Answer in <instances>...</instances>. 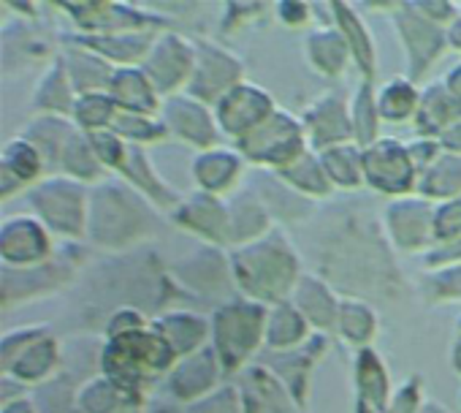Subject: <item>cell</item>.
<instances>
[{
  "instance_id": "obj_37",
  "label": "cell",
  "mask_w": 461,
  "mask_h": 413,
  "mask_svg": "<svg viewBox=\"0 0 461 413\" xmlns=\"http://www.w3.org/2000/svg\"><path fill=\"white\" fill-rule=\"evenodd\" d=\"M133 399H139V394L125 391L122 386H117L114 381H109L104 375L79 391L77 408L82 413H125V410H131V405H136Z\"/></svg>"
},
{
  "instance_id": "obj_35",
  "label": "cell",
  "mask_w": 461,
  "mask_h": 413,
  "mask_svg": "<svg viewBox=\"0 0 461 413\" xmlns=\"http://www.w3.org/2000/svg\"><path fill=\"white\" fill-rule=\"evenodd\" d=\"M323 348H329L326 335H312L310 351H304V345L296 348V351H288L283 356V370L275 372L285 383V389L294 394V399L299 405H304V399H307V378H310V370H312V364H315V359H318V353Z\"/></svg>"
},
{
  "instance_id": "obj_52",
  "label": "cell",
  "mask_w": 461,
  "mask_h": 413,
  "mask_svg": "<svg viewBox=\"0 0 461 413\" xmlns=\"http://www.w3.org/2000/svg\"><path fill=\"white\" fill-rule=\"evenodd\" d=\"M445 87L450 90V96H453L456 101H461V66H456V69L447 74V79H445Z\"/></svg>"
},
{
  "instance_id": "obj_36",
  "label": "cell",
  "mask_w": 461,
  "mask_h": 413,
  "mask_svg": "<svg viewBox=\"0 0 461 413\" xmlns=\"http://www.w3.org/2000/svg\"><path fill=\"white\" fill-rule=\"evenodd\" d=\"M377 313L375 307H369L366 302L361 299H342L339 305V324H337V332L345 343L356 345L358 351L361 348H369V343L375 340L377 335Z\"/></svg>"
},
{
  "instance_id": "obj_33",
  "label": "cell",
  "mask_w": 461,
  "mask_h": 413,
  "mask_svg": "<svg viewBox=\"0 0 461 413\" xmlns=\"http://www.w3.org/2000/svg\"><path fill=\"white\" fill-rule=\"evenodd\" d=\"M307 58L312 63L315 71L326 74V77H342V71L348 69L350 60V50L345 36L337 28L329 31H312L307 39Z\"/></svg>"
},
{
  "instance_id": "obj_43",
  "label": "cell",
  "mask_w": 461,
  "mask_h": 413,
  "mask_svg": "<svg viewBox=\"0 0 461 413\" xmlns=\"http://www.w3.org/2000/svg\"><path fill=\"white\" fill-rule=\"evenodd\" d=\"M353 136L358 147H372L377 142V128H380V112H377V96L372 90V82H361L356 101H353Z\"/></svg>"
},
{
  "instance_id": "obj_53",
  "label": "cell",
  "mask_w": 461,
  "mask_h": 413,
  "mask_svg": "<svg viewBox=\"0 0 461 413\" xmlns=\"http://www.w3.org/2000/svg\"><path fill=\"white\" fill-rule=\"evenodd\" d=\"M4 413H36V408H33V399H12V402H6L4 405Z\"/></svg>"
},
{
  "instance_id": "obj_17",
  "label": "cell",
  "mask_w": 461,
  "mask_h": 413,
  "mask_svg": "<svg viewBox=\"0 0 461 413\" xmlns=\"http://www.w3.org/2000/svg\"><path fill=\"white\" fill-rule=\"evenodd\" d=\"M302 123L307 131V142H312L318 152L356 142L353 117L348 115V104L339 96H326L318 104H312L304 112Z\"/></svg>"
},
{
  "instance_id": "obj_45",
  "label": "cell",
  "mask_w": 461,
  "mask_h": 413,
  "mask_svg": "<svg viewBox=\"0 0 461 413\" xmlns=\"http://www.w3.org/2000/svg\"><path fill=\"white\" fill-rule=\"evenodd\" d=\"M112 131L125 142H160L168 136V125L163 120L147 115H131V112H117Z\"/></svg>"
},
{
  "instance_id": "obj_25",
  "label": "cell",
  "mask_w": 461,
  "mask_h": 413,
  "mask_svg": "<svg viewBox=\"0 0 461 413\" xmlns=\"http://www.w3.org/2000/svg\"><path fill=\"white\" fill-rule=\"evenodd\" d=\"M152 329L166 340V345L176 353V359L201 351L209 337V324L193 313H168L163 318H155Z\"/></svg>"
},
{
  "instance_id": "obj_57",
  "label": "cell",
  "mask_w": 461,
  "mask_h": 413,
  "mask_svg": "<svg viewBox=\"0 0 461 413\" xmlns=\"http://www.w3.org/2000/svg\"><path fill=\"white\" fill-rule=\"evenodd\" d=\"M458 335H461V321H458Z\"/></svg>"
},
{
  "instance_id": "obj_34",
  "label": "cell",
  "mask_w": 461,
  "mask_h": 413,
  "mask_svg": "<svg viewBox=\"0 0 461 413\" xmlns=\"http://www.w3.org/2000/svg\"><path fill=\"white\" fill-rule=\"evenodd\" d=\"M318 158H321L323 171H326V177L331 179L334 188L353 190V188H361L366 182L364 179V152L358 150L356 142L323 150Z\"/></svg>"
},
{
  "instance_id": "obj_21",
  "label": "cell",
  "mask_w": 461,
  "mask_h": 413,
  "mask_svg": "<svg viewBox=\"0 0 461 413\" xmlns=\"http://www.w3.org/2000/svg\"><path fill=\"white\" fill-rule=\"evenodd\" d=\"M294 305L307 318V324L315 326L318 332H337L342 299H337L334 291L321 278L302 275V280L294 291Z\"/></svg>"
},
{
  "instance_id": "obj_8",
  "label": "cell",
  "mask_w": 461,
  "mask_h": 413,
  "mask_svg": "<svg viewBox=\"0 0 461 413\" xmlns=\"http://www.w3.org/2000/svg\"><path fill=\"white\" fill-rule=\"evenodd\" d=\"M364 179L383 193H410L418 179V166L410 147H404L399 139H377L364 150Z\"/></svg>"
},
{
  "instance_id": "obj_7",
  "label": "cell",
  "mask_w": 461,
  "mask_h": 413,
  "mask_svg": "<svg viewBox=\"0 0 461 413\" xmlns=\"http://www.w3.org/2000/svg\"><path fill=\"white\" fill-rule=\"evenodd\" d=\"M58 343L44 326H25L23 340L17 332L4 337V375L20 383H41L58 367Z\"/></svg>"
},
{
  "instance_id": "obj_22",
  "label": "cell",
  "mask_w": 461,
  "mask_h": 413,
  "mask_svg": "<svg viewBox=\"0 0 461 413\" xmlns=\"http://www.w3.org/2000/svg\"><path fill=\"white\" fill-rule=\"evenodd\" d=\"M109 96L117 104L120 112H131V115H147L152 117L160 109L158 101V90L152 87V82L147 79L144 69H117L109 85Z\"/></svg>"
},
{
  "instance_id": "obj_48",
  "label": "cell",
  "mask_w": 461,
  "mask_h": 413,
  "mask_svg": "<svg viewBox=\"0 0 461 413\" xmlns=\"http://www.w3.org/2000/svg\"><path fill=\"white\" fill-rule=\"evenodd\" d=\"M423 378L420 375H410L391 397L388 410L385 413H420L423 408Z\"/></svg>"
},
{
  "instance_id": "obj_14",
  "label": "cell",
  "mask_w": 461,
  "mask_h": 413,
  "mask_svg": "<svg viewBox=\"0 0 461 413\" xmlns=\"http://www.w3.org/2000/svg\"><path fill=\"white\" fill-rule=\"evenodd\" d=\"M174 221L190 232L198 234L201 240L212 245H230V213L228 204H222L220 196L212 193H195L185 204H179L174 210Z\"/></svg>"
},
{
  "instance_id": "obj_31",
  "label": "cell",
  "mask_w": 461,
  "mask_h": 413,
  "mask_svg": "<svg viewBox=\"0 0 461 413\" xmlns=\"http://www.w3.org/2000/svg\"><path fill=\"white\" fill-rule=\"evenodd\" d=\"M77 98L79 96H74V85H71L68 71H66V63L60 58V60L52 63V69L47 71V77L39 82L33 106L39 112H44L47 117H63V115H74Z\"/></svg>"
},
{
  "instance_id": "obj_38",
  "label": "cell",
  "mask_w": 461,
  "mask_h": 413,
  "mask_svg": "<svg viewBox=\"0 0 461 413\" xmlns=\"http://www.w3.org/2000/svg\"><path fill=\"white\" fill-rule=\"evenodd\" d=\"M420 193L426 198L450 201L461 196V158L453 152L439 155L423 174H420Z\"/></svg>"
},
{
  "instance_id": "obj_30",
  "label": "cell",
  "mask_w": 461,
  "mask_h": 413,
  "mask_svg": "<svg viewBox=\"0 0 461 413\" xmlns=\"http://www.w3.org/2000/svg\"><path fill=\"white\" fill-rule=\"evenodd\" d=\"M304 343H310V324L299 313L296 305L280 302L269 307V321H267V345L275 351H296Z\"/></svg>"
},
{
  "instance_id": "obj_39",
  "label": "cell",
  "mask_w": 461,
  "mask_h": 413,
  "mask_svg": "<svg viewBox=\"0 0 461 413\" xmlns=\"http://www.w3.org/2000/svg\"><path fill=\"white\" fill-rule=\"evenodd\" d=\"M420 98L423 96L415 90L410 79H391L377 93V112L383 120H391V123H404L410 117L415 120L420 109Z\"/></svg>"
},
{
  "instance_id": "obj_26",
  "label": "cell",
  "mask_w": 461,
  "mask_h": 413,
  "mask_svg": "<svg viewBox=\"0 0 461 413\" xmlns=\"http://www.w3.org/2000/svg\"><path fill=\"white\" fill-rule=\"evenodd\" d=\"M230 213V245H250L272 232L269 210L253 193H242L234 204H228Z\"/></svg>"
},
{
  "instance_id": "obj_15",
  "label": "cell",
  "mask_w": 461,
  "mask_h": 413,
  "mask_svg": "<svg viewBox=\"0 0 461 413\" xmlns=\"http://www.w3.org/2000/svg\"><path fill=\"white\" fill-rule=\"evenodd\" d=\"M396 28H399V39H402L407 58H410V82H415L442 55L445 33L437 28V23L426 20L415 9L412 12H396Z\"/></svg>"
},
{
  "instance_id": "obj_13",
  "label": "cell",
  "mask_w": 461,
  "mask_h": 413,
  "mask_svg": "<svg viewBox=\"0 0 461 413\" xmlns=\"http://www.w3.org/2000/svg\"><path fill=\"white\" fill-rule=\"evenodd\" d=\"M52 253V237L47 226L36 218L17 216L0 229V256L9 267L33 270L41 267Z\"/></svg>"
},
{
  "instance_id": "obj_24",
  "label": "cell",
  "mask_w": 461,
  "mask_h": 413,
  "mask_svg": "<svg viewBox=\"0 0 461 413\" xmlns=\"http://www.w3.org/2000/svg\"><path fill=\"white\" fill-rule=\"evenodd\" d=\"M356 386H358V405L375 410V413H385L388 402H391V378L388 370L383 364V359L377 356V351L372 348H361L356 356Z\"/></svg>"
},
{
  "instance_id": "obj_46",
  "label": "cell",
  "mask_w": 461,
  "mask_h": 413,
  "mask_svg": "<svg viewBox=\"0 0 461 413\" xmlns=\"http://www.w3.org/2000/svg\"><path fill=\"white\" fill-rule=\"evenodd\" d=\"M187 413H245L242 391H240V386L217 389L209 397H203L198 402H190L187 405Z\"/></svg>"
},
{
  "instance_id": "obj_28",
  "label": "cell",
  "mask_w": 461,
  "mask_h": 413,
  "mask_svg": "<svg viewBox=\"0 0 461 413\" xmlns=\"http://www.w3.org/2000/svg\"><path fill=\"white\" fill-rule=\"evenodd\" d=\"M331 9H334V20H337V31L348 41L350 58L361 69L364 82H372L375 79V71H377V58H375V41H372V36L366 33V28L358 20V14L353 12V6H348V4H331Z\"/></svg>"
},
{
  "instance_id": "obj_3",
  "label": "cell",
  "mask_w": 461,
  "mask_h": 413,
  "mask_svg": "<svg viewBox=\"0 0 461 413\" xmlns=\"http://www.w3.org/2000/svg\"><path fill=\"white\" fill-rule=\"evenodd\" d=\"M269 307L253 299H230L212 318V348L222 372L242 370L267 343Z\"/></svg>"
},
{
  "instance_id": "obj_19",
  "label": "cell",
  "mask_w": 461,
  "mask_h": 413,
  "mask_svg": "<svg viewBox=\"0 0 461 413\" xmlns=\"http://www.w3.org/2000/svg\"><path fill=\"white\" fill-rule=\"evenodd\" d=\"M220 359L214 348H201L185 359L176 362V367L168 372V391L179 402H198L212 394L217 375H220Z\"/></svg>"
},
{
  "instance_id": "obj_10",
  "label": "cell",
  "mask_w": 461,
  "mask_h": 413,
  "mask_svg": "<svg viewBox=\"0 0 461 413\" xmlns=\"http://www.w3.org/2000/svg\"><path fill=\"white\" fill-rule=\"evenodd\" d=\"M275 112H277V106H275V101H272V96L267 90L242 82L240 87H234L228 96H222L217 101L214 120H217V128L225 136L242 142L256 128H261Z\"/></svg>"
},
{
  "instance_id": "obj_16",
  "label": "cell",
  "mask_w": 461,
  "mask_h": 413,
  "mask_svg": "<svg viewBox=\"0 0 461 413\" xmlns=\"http://www.w3.org/2000/svg\"><path fill=\"white\" fill-rule=\"evenodd\" d=\"M163 123L168 125V133L179 136L187 144H195L201 150L217 147V120L206 112L201 101L193 96H171L163 104Z\"/></svg>"
},
{
  "instance_id": "obj_54",
  "label": "cell",
  "mask_w": 461,
  "mask_h": 413,
  "mask_svg": "<svg viewBox=\"0 0 461 413\" xmlns=\"http://www.w3.org/2000/svg\"><path fill=\"white\" fill-rule=\"evenodd\" d=\"M450 367L461 375V335L453 340V348H450Z\"/></svg>"
},
{
  "instance_id": "obj_18",
  "label": "cell",
  "mask_w": 461,
  "mask_h": 413,
  "mask_svg": "<svg viewBox=\"0 0 461 413\" xmlns=\"http://www.w3.org/2000/svg\"><path fill=\"white\" fill-rule=\"evenodd\" d=\"M245 413H299V402L275 375L272 367L253 364L242 372L240 381Z\"/></svg>"
},
{
  "instance_id": "obj_42",
  "label": "cell",
  "mask_w": 461,
  "mask_h": 413,
  "mask_svg": "<svg viewBox=\"0 0 461 413\" xmlns=\"http://www.w3.org/2000/svg\"><path fill=\"white\" fill-rule=\"evenodd\" d=\"M179 264L187 267V270H198V275H190V278L179 280L190 291H212V289L222 286L225 272H230V270H225V259L217 253V248H203V251L182 259Z\"/></svg>"
},
{
  "instance_id": "obj_50",
  "label": "cell",
  "mask_w": 461,
  "mask_h": 413,
  "mask_svg": "<svg viewBox=\"0 0 461 413\" xmlns=\"http://www.w3.org/2000/svg\"><path fill=\"white\" fill-rule=\"evenodd\" d=\"M280 20L291 28H299L310 20V6L307 4H280Z\"/></svg>"
},
{
  "instance_id": "obj_41",
  "label": "cell",
  "mask_w": 461,
  "mask_h": 413,
  "mask_svg": "<svg viewBox=\"0 0 461 413\" xmlns=\"http://www.w3.org/2000/svg\"><path fill=\"white\" fill-rule=\"evenodd\" d=\"M280 174V179H285L291 188H296L299 193H304V196H312V198H323V196H329L331 190H334V185H331V179L326 177V171H323V163H321V158H315V155H302L296 163H291L288 169H283V171H277Z\"/></svg>"
},
{
  "instance_id": "obj_47",
  "label": "cell",
  "mask_w": 461,
  "mask_h": 413,
  "mask_svg": "<svg viewBox=\"0 0 461 413\" xmlns=\"http://www.w3.org/2000/svg\"><path fill=\"white\" fill-rule=\"evenodd\" d=\"M461 237V196L442 201L434 210V245H445Z\"/></svg>"
},
{
  "instance_id": "obj_5",
  "label": "cell",
  "mask_w": 461,
  "mask_h": 413,
  "mask_svg": "<svg viewBox=\"0 0 461 413\" xmlns=\"http://www.w3.org/2000/svg\"><path fill=\"white\" fill-rule=\"evenodd\" d=\"M31 204L41 224L63 237H85L87 234V216H90V196L87 188L71 177H55L33 185Z\"/></svg>"
},
{
  "instance_id": "obj_29",
  "label": "cell",
  "mask_w": 461,
  "mask_h": 413,
  "mask_svg": "<svg viewBox=\"0 0 461 413\" xmlns=\"http://www.w3.org/2000/svg\"><path fill=\"white\" fill-rule=\"evenodd\" d=\"M461 120V101H456L450 96V90L445 85H431L423 98H420V109L415 115V125L420 136H442L450 125H456Z\"/></svg>"
},
{
  "instance_id": "obj_12",
  "label": "cell",
  "mask_w": 461,
  "mask_h": 413,
  "mask_svg": "<svg viewBox=\"0 0 461 413\" xmlns=\"http://www.w3.org/2000/svg\"><path fill=\"white\" fill-rule=\"evenodd\" d=\"M434 210L426 198H399L388 204L385 229L399 251L415 253L434 245Z\"/></svg>"
},
{
  "instance_id": "obj_51",
  "label": "cell",
  "mask_w": 461,
  "mask_h": 413,
  "mask_svg": "<svg viewBox=\"0 0 461 413\" xmlns=\"http://www.w3.org/2000/svg\"><path fill=\"white\" fill-rule=\"evenodd\" d=\"M439 144H442L447 152H453V155L461 152V120H458L456 125H450V128L439 136Z\"/></svg>"
},
{
  "instance_id": "obj_11",
  "label": "cell",
  "mask_w": 461,
  "mask_h": 413,
  "mask_svg": "<svg viewBox=\"0 0 461 413\" xmlns=\"http://www.w3.org/2000/svg\"><path fill=\"white\" fill-rule=\"evenodd\" d=\"M195 71H193V79H190V90H193V98L201 101V104H214L228 96L234 87H240L245 79V66L230 58V52L209 44V41H201L195 44Z\"/></svg>"
},
{
  "instance_id": "obj_23",
  "label": "cell",
  "mask_w": 461,
  "mask_h": 413,
  "mask_svg": "<svg viewBox=\"0 0 461 413\" xmlns=\"http://www.w3.org/2000/svg\"><path fill=\"white\" fill-rule=\"evenodd\" d=\"M155 41H158L155 33H117V36H79L77 39V44L101 55L106 63L109 60L120 63V69H133V63L144 66Z\"/></svg>"
},
{
  "instance_id": "obj_44",
  "label": "cell",
  "mask_w": 461,
  "mask_h": 413,
  "mask_svg": "<svg viewBox=\"0 0 461 413\" xmlns=\"http://www.w3.org/2000/svg\"><path fill=\"white\" fill-rule=\"evenodd\" d=\"M117 112H120V109H117V104L112 101L109 93H90V96H79V98H77L74 120H77L79 128H85L87 133H95V131L112 128Z\"/></svg>"
},
{
  "instance_id": "obj_27",
  "label": "cell",
  "mask_w": 461,
  "mask_h": 413,
  "mask_svg": "<svg viewBox=\"0 0 461 413\" xmlns=\"http://www.w3.org/2000/svg\"><path fill=\"white\" fill-rule=\"evenodd\" d=\"M47 161L39 152V147L28 139H14L6 150H4V198L12 196L14 188H25L33 185L41 171H44ZM39 185V182H36Z\"/></svg>"
},
{
  "instance_id": "obj_4",
  "label": "cell",
  "mask_w": 461,
  "mask_h": 413,
  "mask_svg": "<svg viewBox=\"0 0 461 413\" xmlns=\"http://www.w3.org/2000/svg\"><path fill=\"white\" fill-rule=\"evenodd\" d=\"M144 204L122 185L112 182L90 193L87 234L95 245L125 248L144 234Z\"/></svg>"
},
{
  "instance_id": "obj_6",
  "label": "cell",
  "mask_w": 461,
  "mask_h": 413,
  "mask_svg": "<svg viewBox=\"0 0 461 413\" xmlns=\"http://www.w3.org/2000/svg\"><path fill=\"white\" fill-rule=\"evenodd\" d=\"M237 150L245 155V161H258L283 171L307 155V131L302 120L277 109L261 128L237 142Z\"/></svg>"
},
{
  "instance_id": "obj_1",
  "label": "cell",
  "mask_w": 461,
  "mask_h": 413,
  "mask_svg": "<svg viewBox=\"0 0 461 413\" xmlns=\"http://www.w3.org/2000/svg\"><path fill=\"white\" fill-rule=\"evenodd\" d=\"M228 270L234 275L240 291L261 305L285 302V297L294 294L302 280L299 256L291 248L288 237L280 232H269L258 243L230 251Z\"/></svg>"
},
{
  "instance_id": "obj_55",
  "label": "cell",
  "mask_w": 461,
  "mask_h": 413,
  "mask_svg": "<svg viewBox=\"0 0 461 413\" xmlns=\"http://www.w3.org/2000/svg\"><path fill=\"white\" fill-rule=\"evenodd\" d=\"M420 413H447V410H445L437 399H426L423 408H420Z\"/></svg>"
},
{
  "instance_id": "obj_40",
  "label": "cell",
  "mask_w": 461,
  "mask_h": 413,
  "mask_svg": "<svg viewBox=\"0 0 461 413\" xmlns=\"http://www.w3.org/2000/svg\"><path fill=\"white\" fill-rule=\"evenodd\" d=\"M60 163H63L66 177H71V179H77V182H82V185L98 179V177L106 171V166H104L101 158L95 155V150H93L87 133H85V136H82V133H74V136H71V142H68L66 150H63Z\"/></svg>"
},
{
  "instance_id": "obj_20",
  "label": "cell",
  "mask_w": 461,
  "mask_h": 413,
  "mask_svg": "<svg viewBox=\"0 0 461 413\" xmlns=\"http://www.w3.org/2000/svg\"><path fill=\"white\" fill-rule=\"evenodd\" d=\"M242 171H245V155L240 150H225V147L203 150L193 163V177L198 188L212 196H220L234 188Z\"/></svg>"
},
{
  "instance_id": "obj_49",
  "label": "cell",
  "mask_w": 461,
  "mask_h": 413,
  "mask_svg": "<svg viewBox=\"0 0 461 413\" xmlns=\"http://www.w3.org/2000/svg\"><path fill=\"white\" fill-rule=\"evenodd\" d=\"M426 264L429 267H458L461 264V237H456L453 243H445V245H434L431 253L426 256Z\"/></svg>"
},
{
  "instance_id": "obj_56",
  "label": "cell",
  "mask_w": 461,
  "mask_h": 413,
  "mask_svg": "<svg viewBox=\"0 0 461 413\" xmlns=\"http://www.w3.org/2000/svg\"><path fill=\"white\" fill-rule=\"evenodd\" d=\"M155 413H174V410H171V408H158Z\"/></svg>"
},
{
  "instance_id": "obj_9",
  "label": "cell",
  "mask_w": 461,
  "mask_h": 413,
  "mask_svg": "<svg viewBox=\"0 0 461 413\" xmlns=\"http://www.w3.org/2000/svg\"><path fill=\"white\" fill-rule=\"evenodd\" d=\"M195 44H190L185 36L176 33H163L152 44L147 60H144V74L158 90V96H174L182 85H190L193 71H195Z\"/></svg>"
},
{
  "instance_id": "obj_2",
  "label": "cell",
  "mask_w": 461,
  "mask_h": 413,
  "mask_svg": "<svg viewBox=\"0 0 461 413\" xmlns=\"http://www.w3.org/2000/svg\"><path fill=\"white\" fill-rule=\"evenodd\" d=\"M176 362V353L149 324L147 329L109 337L101 364L109 381H114L125 391L139 394L155 375L171 372Z\"/></svg>"
},
{
  "instance_id": "obj_32",
  "label": "cell",
  "mask_w": 461,
  "mask_h": 413,
  "mask_svg": "<svg viewBox=\"0 0 461 413\" xmlns=\"http://www.w3.org/2000/svg\"><path fill=\"white\" fill-rule=\"evenodd\" d=\"M66 71H68V79L74 85V90L79 96H90V93H109V85H112V66L95 55V52H82V50H71L66 58Z\"/></svg>"
}]
</instances>
